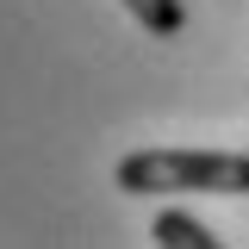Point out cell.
I'll return each instance as SVG.
<instances>
[{"mask_svg":"<svg viewBox=\"0 0 249 249\" xmlns=\"http://www.w3.org/2000/svg\"><path fill=\"white\" fill-rule=\"evenodd\" d=\"M119 193H249V156L237 150H131L112 168Z\"/></svg>","mask_w":249,"mask_h":249,"instance_id":"cell-1","label":"cell"},{"mask_svg":"<svg viewBox=\"0 0 249 249\" xmlns=\"http://www.w3.org/2000/svg\"><path fill=\"white\" fill-rule=\"evenodd\" d=\"M150 237L162 249H218V231L212 224H199V218H187V212H162L150 224Z\"/></svg>","mask_w":249,"mask_h":249,"instance_id":"cell-2","label":"cell"},{"mask_svg":"<svg viewBox=\"0 0 249 249\" xmlns=\"http://www.w3.org/2000/svg\"><path fill=\"white\" fill-rule=\"evenodd\" d=\"M119 6L150 31V37H181L187 31V6L181 0H119Z\"/></svg>","mask_w":249,"mask_h":249,"instance_id":"cell-3","label":"cell"}]
</instances>
